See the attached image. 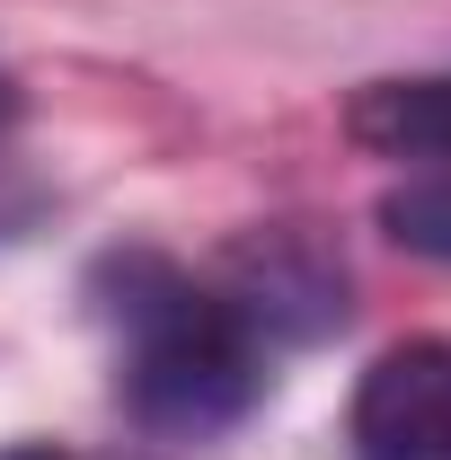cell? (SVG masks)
I'll use <instances>...</instances> for the list:
<instances>
[{"label":"cell","instance_id":"cell-1","mask_svg":"<svg viewBox=\"0 0 451 460\" xmlns=\"http://www.w3.org/2000/svg\"><path fill=\"white\" fill-rule=\"evenodd\" d=\"M89 310L115 354V399L142 434L213 443L248 425V407L266 399V372H275L266 328L160 248H107L89 266Z\"/></svg>","mask_w":451,"mask_h":460},{"label":"cell","instance_id":"cell-2","mask_svg":"<svg viewBox=\"0 0 451 460\" xmlns=\"http://www.w3.org/2000/svg\"><path fill=\"white\" fill-rule=\"evenodd\" d=\"M354 460H451V337H398L345 399Z\"/></svg>","mask_w":451,"mask_h":460},{"label":"cell","instance_id":"cell-3","mask_svg":"<svg viewBox=\"0 0 451 460\" xmlns=\"http://www.w3.org/2000/svg\"><path fill=\"white\" fill-rule=\"evenodd\" d=\"M345 142L372 160H451V71H398L345 98Z\"/></svg>","mask_w":451,"mask_h":460},{"label":"cell","instance_id":"cell-4","mask_svg":"<svg viewBox=\"0 0 451 460\" xmlns=\"http://www.w3.org/2000/svg\"><path fill=\"white\" fill-rule=\"evenodd\" d=\"M381 230H390L398 248L451 266V186H398L390 204H381Z\"/></svg>","mask_w":451,"mask_h":460},{"label":"cell","instance_id":"cell-5","mask_svg":"<svg viewBox=\"0 0 451 460\" xmlns=\"http://www.w3.org/2000/svg\"><path fill=\"white\" fill-rule=\"evenodd\" d=\"M0 460H71V452H54V443H9Z\"/></svg>","mask_w":451,"mask_h":460},{"label":"cell","instance_id":"cell-6","mask_svg":"<svg viewBox=\"0 0 451 460\" xmlns=\"http://www.w3.org/2000/svg\"><path fill=\"white\" fill-rule=\"evenodd\" d=\"M18 115V80H9V62H0V124Z\"/></svg>","mask_w":451,"mask_h":460}]
</instances>
